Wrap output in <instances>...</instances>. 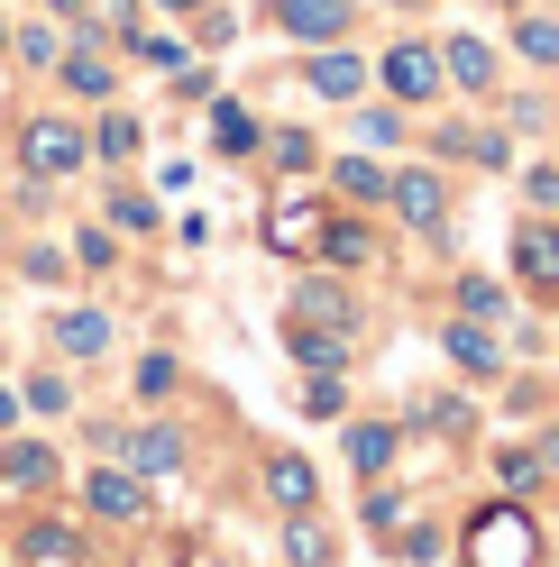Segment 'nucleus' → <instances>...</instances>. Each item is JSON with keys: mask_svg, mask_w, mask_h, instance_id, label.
Listing matches in <instances>:
<instances>
[{"mask_svg": "<svg viewBox=\"0 0 559 567\" xmlns=\"http://www.w3.org/2000/svg\"><path fill=\"white\" fill-rule=\"evenodd\" d=\"M0 485H10V494H47L55 485V449L47 440H10V449H0Z\"/></svg>", "mask_w": 559, "mask_h": 567, "instance_id": "18", "label": "nucleus"}, {"mask_svg": "<svg viewBox=\"0 0 559 567\" xmlns=\"http://www.w3.org/2000/svg\"><path fill=\"white\" fill-rule=\"evenodd\" d=\"M339 540H331V522L322 513H285V567H331Z\"/></svg>", "mask_w": 559, "mask_h": 567, "instance_id": "22", "label": "nucleus"}, {"mask_svg": "<svg viewBox=\"0 0 559 567\" xmlns=\"http://www.w3.org/2000/svg\"><path fill=\"white\" fill-rule=\"evenodd\" d=\"M28 275H38V284H64V275H74V257H55V247H28Z\"/></svg>", "mask_w": 559, "mask_h": 567, "instance_id": "42", "label": "nucleus"}, {"mask_svg": "<svg viewBox=\"0 0 559 567\" xmlns=\"http://www.w3.org/2000/svg\"><path fill=\"white\" fill-rule=\"evenodd\" d=\"M386 549H395L404 567H431V558H440V530H431V522H404V530H395Z\"/></svg>", "mask_w": 559, "mask_h": 567, "instance_id": "35", "label": "nucleus"}, {"mask_svg": "<svg viewBox=\"0 0 559 567\" xmlns=\"http://www.w3.org/2000/svg\"><path fill=\"white\" fill-rule=\"evenodd\" d=\"M129 55L156 64V74H174V64H184V38H174V28H129Z\"/></svg>", "mask_w": 559, "mask_h": 567, "instance_id": "30", "label": "nucleus"}, {"mask_svg": "<svg viewBox=\"0 0 559 567\" xmlns=\"http://www.w3.org/2000/svg\"><path fill=\"white\" fill-rule=\"evenodd\" d=\"M138 147H148V128H138L129 111H101V120H92V156H101V165H129Z\"/></svg>", "mask_w": 559, "mask_h": 567, "instance_id": "25", "label": "nucleus"}, {"mask_svg": "<svg viewBox=\"0 0 559 567\" xmlns=\"http://www.w3.org/2000/svg\"><path fill=\"white\" fill-rule=\"evenodd\" d=\"M0 431H19V394H0Z\"/></svg>", "mask_w": 559, "mask_h": 567, "instance_id": "46", "label": "nucleus"}, {"mask_svg": "<svg viewBox=\"0 0 559 567\" xmlns=\"http://www.w3.org/2000/svg\"><path fill=\"white\" fill-rule=\"evenodd\" d=\"M47 10H55V19H83V28H92V0H47Z\"/></svg>", "mask_w": 559, "mask_h": 567, "instance_id": "44", "label": "nucleus"}, {"mask_svg": "<svg viewBox=\"0 0 559 567\" xmlns=\"http://www.w3.org/2000/svg\"><path fill=\"white\" fill-rule=\"evenodd\" d=\"M322 220H331V210L312 193H285L266 210V247H275V257H303V247H322Z\"/></svg>", "mask_w": 559, "mask_h": 567, "instance_id": "10", "label": "nucleus"}, {"mask_svg": "<svg viewBox=\"0 0 559 567\" xmlns=\"http://www.w3.org/2000/svg\"><path fill=\"white\" fill-rule=\"evenodd\" d=\"M331 184H339V202L386 210V165H376V156H339V165H331Z\"/></svg>", "mask_w": 559, "mask_h": 567, "instance_id": "23", "label": "nucleus"}, {"mask_svg": "<svg viewBox=\"0 0 559 567\" xmlns=\"http://www.w3.org/2000/svg\"><path fill=\"white\" fill-rule=\"evenodd\" d=\"M83 513H92V522H148V476L92 467V476H83Z\"/></svg>", "mask_w": 559, "mask_h": 567, "instance_id": "9", "label": "nucleus"}, {"mask_svg": "<svg viewBox=\"0 0 559 567\" xmlns=\"http://www.w3.org/2000/svg\"><path fill=\"white\" fill-rule=\"evenodd\" d=\"M285 348H294L303 375H339V367H348V330H312V321H294Z\"/></svg>", "mask_w": 559, "mask_h": 567, "instance_id": "20", "label": "nucleus"}, {"mask_svg": "<svg viewBox=\"0 0 559 567\" xmlns=\"http://www.w3.org/2000/svg\"><path fill=\"white\" fill-rule=\"evenodd\" d=\"M294 321H312V330H358V293H348L339 275H312V284H294Z\"/></svg>", "mask_w": 559, "mask_h": 567, "instance_id": "11", "label": "nucleus"}, {"mask_svg": "<svg viewBox=\"0 0 559 567\" xmlns=\"http://www.w3.org/2000/svg\"><path fill=\"white\" fill-rule=\"evenodd\" d=\"M404 137H413V120H404V101H376V111L358 120V147H367V156H376V147H386V156H395V147H404Z\"/></svg>", "mask_w": 559, "mask_h": 567, "instance_id": "28", "label": "nucleus"}, {"mask_svg": "<svg viewBox=\"0 0 559 567\" xmlns=\"http://www.w3.org/2000/svg\"><path fill=\"white\" fill-rule=\"evenodd\" d=\"M19 165L28 174H38V184H47V174H74V165H92V128H74V120H28L19 128Z\"/></svg>", "mask_w": 559, "mask_h": 567, "instance_id": "3", "label": "nucleus"}, {"mask_svg": "<svg viewBox=\"0 0 559 567\" xmlns=\"http://www.w3.org/2000/svg\"><path fill=\"white\" fill-rule=\"evenodd\" d=\"M10 55H19V64H38V74H55L64 38H55V28H19V38H10Z\"/></svg>", "mask_w": 559, "mask_h": 567, "instance_id": "34", "label": "nucleus"}, {"mask_svg": "<svg viewBox=\"0 0 559 567\" xmlns=\"http://www.w3.org/2000/svg\"><path fill=\"white\" fill-rule=\"evenodd\" d=\"M376 83H386L395 101H404V111H413V101H431L449 74H440V47H423V38H404V47H386V64H376Z\"/></svg>", "mask_w": 559, "mask_h": 567, "instance_id": "7", "label": "nucleus"}, {"mask_svg": "<svg viewBox=\"0 0 559 567\" xmlns=\"http://www.w3.org/2000/svg\"><path fill=\"white\" fill-rule=\"evenodd\" d=\"M111 339H120L111 311H92V302H83V311H55V358H74V367H83V358H111Z\"/></svg>", "mask_w": 559, "mask_h": 567, "instance_id": "14", "label": "nucleus"}, {"mask_svg": "<svg viewBox=\"0 0 559 567\" xmlns=\"http://www.w3.org/2000/svg\"><path fill=\"white\" fill-rule=\"evenodd\" d=\"M522 193H532V210L559 220V165H532V174H522Z\"/></svg>", "mask_w": 559, "mask_h": 567, "instance_id": "41", "label": "nucleus"}, {"mask_svg": "<svg viewBox=\"0 0 559 567\" xmlns=\"http://www.w3.org/2000/svg\"><path fill=\"white\" fill-rule=\"evenodd\" d=\"M312 257H322L331 275H358V266L386 257V247H376V229H367V220H322V247H312Z\"/></svg>", "mask_w": 559, "mask_h": 567, "instance_id": "12", "label": "nucleus"}, {"mask_svg": "<svg viewBox=\"0 0 559 567\" xmlns=\"http://www.w3.org/2000/svg\"><path fill=\"white\" fill-rule=\"evenodd\" d=\"M156 10H165V19H193V10H212V0H156Z\"/></svg>", "mask_w": 559, "mask_h": 567, "instance_id": "45", "label": "nucleus"}, {"mask_svg": "<svg viewBox=\"0 0 559 567\" xmlns=\"http://www.w3.org/2000/svg\"><path fill=\"white\" fill-rule=\"evenodd\" d=\"M74 266H92V275L120 266V238H111V229H83V238H74Z\"/></svg>", "mask_w": 559, "mask_h": 567, "instance_id": "39", "label": "nucleus"}, {"mask_svg": "<svg viewBox=\"0 0 559 567\" xmlns=\"http://www.w3.org/2000/svg\"><path fill=\"white\" fill-rule=\"evenodd\" d=\"M386 210H395L404 229L440 238V229H449V174H440V165H395V174H386Z\"/></svg>", "mask_w": 559, "mask_h": 567, "instance_id": "2", "label": "nucleus"}, {"mask_svg": "<svg viewBox=\"0 0 559 567\" xmlns=\"http://www.w3.org/2000/svg\"><path fill=\"white\" fill-rule=\"evenodd\" d=\"M459 321H486V330H505V321H514V302H505V284H496V275H459Z\"/></svg>", "mask_w": 559, "mask_h": 567, "instance_id": "24", "label": "nucleus"}, {"mask_svg": "<svg viewBox=\"0 0 559 567\" xmlns=\"http://www.w3.org/2000/svg\"><path fill=\"white\" fill-rule=\"evenodd\" d=\"M514 55H522V64H541V74H550V64H559V19H550V10H541V19L522 10V19H514Z\"/></svg>", "mask_w": 559, "mask_h": 567, "instance_id": "27", "label": "nucleus"}, {"mask_svg": "<svg viewBox=\"0 0 559 567\" xmlns=\"http://www.w3.org/2000/svg\"><path fill=\"white\" fill-rule=\"evenodd\" d=\"M19 403H28V412H47V421H55V412H74V384H64L55 367H38V375H28V384H19Z\"/></svg>", "mask_w": 559, "mask_h": 567, "instance_id": "31", "label": "nucleus"}, {"mask_svg": "<svg viewBox=\"0 0 559 567\" xmlns=\"http://www.w3.org/2000/svg\"><path fill=\"white\" fill-rule=\"evenodd\" d=\"M496 476H505V494H522V485H541V457H532V449H505Z\"/></svg>", "mask_w": 559, "mask_h": 567, "instance_id": "40", "label": "nucleus"}, {"mask_svg": "<svg viewBox=\"0 0 559 567\" xmlns=\"http://www.w3.org/2000/svg\"><path fill=\"white\" fill-rule=\"evenodd\" d=\"M184 431H174V421H138V431L120 440V467L129 476H148V485H165V476H184Z\"/></svg>", "mask_w": 559, "mask_h": 567, "instance_id": "5", "label": "nucleus"}, {"mask_svg": "<svg viewBox=\"0 0 559 567\" xmlns=\"http://www.w3.org/2000/svg\"><path fill=\"white\" fill-rule=\"evenodd\" d=\"M459 567H468V558H459Z\"/></svg>", "mask_w": 559, "mask_h": 567, "instance_id": "49", "label": "nucleus"}, {"mask_svg": "<svg viewBox=\"0 0 559 567\" xmlns=\"http://www.w3.org/2000/svg\"><path fill=\"white\" fill-rule=\"evenodd\" d=\"M303 412L312 421H348V384L339 375H303Z\"/></svg>", "mask_w": 559, "mask_h": 567, "instance_id": "32", "label": "nucleus"}, {"mask_svg": "<svg viewBox=\"0 0 559 567\" xmlns=\"http://www.w3.org/2000/svg\"><path fill=\"white\" fill-rule=\"evenodd\" d=\"M303 83L322 92V101H348V92H367V55H348V47H322L303 64Z\"/></svg>", "mask_w": 559, "mask_h": 567, "instance_id": "19", "label": "nucleus"}, {"mask_svg": "<svg viewBox=\"0 0 559 567\" xmlns=\"http://www.w3.org/2000/svg\"><path fill=\"white\" fill-rule=\"evenodd\" d=\"M440 348H449V367H459V375H505V339L486 330V321H449Z\"/></svg>", "mask_w": 559, "mask_h": 567, "instance_id": "13", "label": "nucleus"}, {"mask_svg": "<svg viewBox=\"0 0 559 567\" xmlns=\"http://www.w3.org/2000/svg\"><path fill=\"white\" fill-rule=\"evenodd\" d=\"M532 457H541V476H559V421H532Z\"/></svg>", "mask_w": 559, "mask_h": 567, "instance_id": "43", "label": "nucleus"}, {"mask_svg": "<svg viewBox=\"0 0 559 567\" xmlns=\"http://www.w3.org/2000/svg\"><path fill=\"white\" fill-rule=\"evenodd\" d=\"M514 284L522 293H559V220L532 210V220L514 229Z\"/></svg>", "mask_w": 559, "mask_h": 567, "instance_id": "6", "label": "nucleus"}, {"mask_svg": "<svg viewBox=\"0 0 559 567\" xmlns=\"http://www.w3.org/2000/svg\"><path fill=\"white\" fill-rule=\"evenodd\" d=\"M348 19H358V0H275V28L303 38V47H339Z\"/></svg>", "mask_w": 559, "mask_h": 567, "instance_id": "8", "label": "nucleus"}, {"mask_svg": "<svg viewBox=\"0 0 559 567\" xmlns=\"http://www.w3.org/2000/svg\"><path fill=\"white\" fill-rule=\"evenodd\" d=\"M440 74L459 92H496V47L486 38H440Z\"/></svg>", "mask_w": 559, "mask_h": 567, "instance_id": "17", "label": "nucleus"}, {"mask_svg": "<svg viewBox=\"0 0 559 567\" xmlns=\"http://www.w3.org/2000/svg\"><path fill=\"white\" fill-rule=\"evenodd\" d=\"M257 485H266V504H275V513H322V467H312L303 449H266Z\"/></svg>", "mask_w": 559, "mask_h": 567, "instance_id": "4", "label": "nucleus"}, {"mask_svg": "<svg viewBox=\"0 0 559 567\" xmlns=\"http://www.w3.org/2000/svg\"><path fill=\"white\" fill-rule=\"evenodd\" d=\"M111 229H156V202L148 193H111Z\"/></svg>", "mask_w": 559, "mask_h": 567, "instance_id": "38", "label": "nucleus"}, {"mask_svg": "<svg viewBox=\"0 0 559 567\" xmlns=\"http://www.w3.org/2000/svg\"><path fill=\"white\" fill-rule=\"evenodd\" d=\"M423 421H431L440 440H468V431H477V412H468L459 394H440V403H423Z\"/></svg>", "mask_w": 559, "mask_h": 567, "instance_id": "36", "label": "nucleus"}, {"mask_svg": "<svg viewBox=\"0 0 559 567\" xmlns=\"http://www.w3.org/2000/svg\"><path fill=\"white\" fill-rule=\"evenodd\" d=\"M395 457H404V421H348V467H358L367 485L386 476Z\"/></svg>", "mask_w": 559, "mask_h": 567, "instance_id": "15", "label": "nucleus"}, {"mask_svg": "<svg viewBox=\"0 0 559 567\" xmlns=\"http://www.w3.org/2000/svg\"><path fill=\"white\" fill-rule=\"evenodd\" d=\"M19 558H28V567H83V530H74V522H47V513H38V522L19 530Z\"/></svg>", "mask_w": 559, "mask_h": 567, "instance_id": "16", "label": "nucleus"}, {"mask_svg": "<svg viewBox=\"0 0 559 567\" xmlns=\"http://www.w3.org/2000/svg\"><path fill=\"white\" fill-rule=\"evenodd\" d=\"M386 10H423V0H386Z\"/></svg>", "mask_w": 559, "mask_h": 567, "instance_id": "47", "label": "nucleus"}, {"mask_svg": "<svg viewBox=\"0 0 559 567\" xmlns=\"http://www.w3.org/2000/svg\"><path fill=\"white\" fill-rule=\"evenodd\" d=\"M358 522L376 530V540H395V530L413 522V504H404V494H395V485H367V494H358Z\"/></svg>", "mask_w": 559, "mask_h": 567, "instance_id": "29", "label": "nucleus"}, {"mask_svg": "<svg viewBox=\"0 0 559 567\" xmlns=\"http://www.w3.org/2000/svg\"><path fill=\"white\" fill-rule=\"evenodd\" d=\"M55 83H64V92H83V101H111V83H120V74H111V55L83 38L74 55H55Z\"/></svg>", "mask_w": 559, "mask_h": 567, "instance_id": "21", "label": "nucleus"}, {"mask_svg": "<svg viewBox=\"0 0 559 567\" xmlns=\"http://www.w3.org/2000/svg\"><path fill=\"white\" fill-rule=\"evenodd\" d=\"M266 156L285 165V174H303V165H312V137H303V128H275V137H266Z\"/></svg>", "mask_w": 559, "mask_h": 567, "instance_id": "37", "label": "nucleus"}, {"mask_svg": "<svg viewBox=\"0 0 559 567\" xmlns=\"http://www.w3.org/2000/svg\"><path fill=\"white\" fill-rule=\"evenodd\" d=\"M174 384H184V367H174L165 348H156V358H138V403H165Z\"/></svg>", "mask_w": 559, "mask_h": 567, "instance_id": "33", "label": "nucleus"}, {"mask_svg": "<svg viewBox=\"0 0 559 567\" xmlns=\"http://www.w3.org/2000/svg\"><path fill=\"white\" fill-rule=\"evenodd\" d=\"M212 147H221V156H257V147H266L257 111H238V101H221V111H212Z\"/></svg>", "mask_w": 559, "mask_h": 567, "instance_id": "26", "label": "nucleus"}, {"mask_svg": "<svg viewBox=\"0 0 559 567\" xmlns=\"http://www.w3.org/2000/svg\"><path fill=\"white\" fill-rule=\"evenodd\" d=\"M468 567H541V522L522 504H486L468 530Z\"/></svg>", "mask_w": 559, "mask_h": 567, "instance_id": "1", "label": "nucleus"}, {"mask_svg": "<svg viewBox=\"0 0 559 567\" xmlns=\"http://www.w3.org/2000/svg\"><path fill=\"white\" fill-rule=\"evenodd\" d=\"M0 55H10V28H0Z\"/></svg>", "mask_w": 559, "mask_h": 567, "instance_id": "48", "label": "nucleus"}]
</instances>
